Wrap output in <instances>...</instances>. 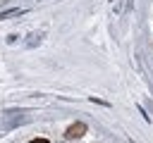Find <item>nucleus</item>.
Returning <instances> with one entry per match:
<instances>
[{"label": "nucleus", "mask_w": 153, "mask_h": 143, "mask_svg": "<svg viewBox=\"0 0 153 143\" xmlns=\"http://www.w3.org/2000/svg\"><path fill=\"white\" fill-rule=\"evenodd\" d=\"M84 133H86V124H81V122H76L67 129V138H81Z\"/></svg>", "instance_id": "obj_1"}, {"label": "nucleus", "mask_w": 153, "mask_h": 143, "mask_svg": "<svg viewBox=\"0 0 153 143\" xmlns=\"http://www.w3.org/2000/svg\"><path fill=\"white\" fill-rule=\"evenodd\" d=\"M33 143H48V141H45V138H36Z\"/></svg>", "instance_id": "obj_2"}]
</instances>
